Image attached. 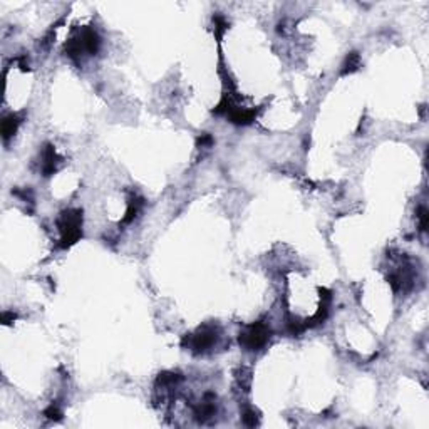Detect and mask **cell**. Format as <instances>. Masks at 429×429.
Here are the masks:
<instances>
[{
    "mask_svg": "<svg viewBox=\"0 0 429 429\" xmlns=\"http://www.w3.org/2000/svg\"><path fill=\"white\" fill-rule=\"evenodd\" d=\"M57 227L61 232L59 246L67 248L82 235V213L79 210H65L57 220Z\"/></svg>",
    "mask_w": 429,
    "mask_h": 429,
    "instance_id": "obj_1",
    "label": "cell"
},
{
    "mask_svg": "<svg viewBox=\"0 0 429 429\" xmlns=\"http://www.w3.org/2000/svg\"><path fill=\"white\" fill-rule=\"evenodd\" d=\"M220 339V327L218 325H203L194 334L183 339V347H188L194 354H205L210 351Z\"/></svg>",
    "mask_w": 429,
    "mask_h": 429,
    "instance_id": "obj_2",
    "label": "cell"
},
{
    "mask_svg": "<svg viewBox=\"0 0 429 429\" xmlns=\"http://www.w3.org/2000/svg\"><path fill=\"white\" fill-rule=\"evenodd\" d=\"M270 327L265 322H255L240 334V346L245 351H260L267 346L268 339H270Z\"/></svg>",
    "mask_w": 429,
    "mask_h": 429,
    "instance_id": "obj_3",
    "label": "cell"
},
{
    "mask_svg": "<svg viewBox=\"0 0 429 429\" xmlns=\"http://www.w3.org/2000/svg\"><path fill=\"white\" fill-rule=\"evenodd\" d=\"M61 163V158L57 156L56 149L52 148L51 144H47L42 151V165H41V170H42V175L44 176H51L54 175L57 171V166Z\"/></svg>",
    "mask_w": 429,
    "mask_h": 429,
    "instance_id": "obj_4",
    "label": "cell"
},
{
    "mask_svg": "<svg viewBox=\"0 0 429 429\" xmlns=\"http://www.w3.org/2000/svg\"><path fill=\"white\" fill-rule=\"evenodd\" d=\"M20 123H22V118L19 116V114H8V116L3 118V121H2V136H3V139L7 141L8 138H12V136L15 134L17 127L20 126Z\"/></svg>",
    "mask_w": 429,
    "mask_h": 429,
    "instance_id": "obj_5",
    "label": "cell"
},
{
    "mask_svg": "<svg viewBox=\"0 0 429 429\" xmlns=\"http://www.w3.org/2000/svg\"><path fill=\"white\" fill-rule=\"evenodd\" d=\"M359 67H361V56L357 54V52H351V54L346 57V61H344L342 70H340V72H342V74H351V72L357 70Z\"/></svg>",
    "mask_w": 429,
    "mask_h": 429,
    "instance_id": "obj_6",
    "label": "cell"
},
{
    "mask_svg": "<svg viewBox=\"0 0 429 429\" xmlns=\"http://www.w3.org/2000/svg\"><path fill=\"white\" fill-rule=\"evenodd\" d=\"M243 423H245V426H258V416H256L255 409H245L243 411Z\"/></svg>",
    "mask_w": 429,
    "mask_h": 429,
    "instance_id": "obj_7",
    "label": "cell"
},
{
    "mask_svg": "<svg viewBox=\"0 0 429 429\" xmlns=\"http://www.w3.org/2000/svg\"><path fill=\"white\" fill-rule=\"evenodd\" d=\"M47 416L49 419H54V421H59L61 418H62V411L59 409V406L57 404H54V402H52L51 406H49V408L46 409V413H44Z\"/></svg>",
    "mask_w": 429,
    "mask_h": 429,
    "instance_id": "obj_8",
    "label": "cell"
},
{
    "mask_svg": "<svg viewBox=\"0 0 429 429\" xmlns=\"http://www.w3.org/2000/svg\"><path fill=\"white\" fill-rule=\"evenodd\" d=\"M418 222H419V230L421 232H426V227H428V210L426 206H419L418 210Z\"/></svg>",
    "mask_w": 429,
    "mask_h": 429,
    "instance_id": "obj_9",
    "label": "cell"
},
{
    "mask_svg": "<svg viewBox=\"0 0 429 429\" xmlns=\"http://www.w3.org/2000/svg\"><path fill=\"white\" fill-rule=\"evenodd\" d=\"M213 24H215V30H216V34H218V35H222L225 30H227V27H228L227 20H225L222 15H215L213 17Z\"/></svg>",
    "mask_w": 429,
    "mask_h": 429,
    "instance_id": "obj_10",
    "label": "cell"
},
{
    "mask_svg": "<svg viewBox=\"0 0 429 429\" xmlns=\"http://www.w3.org/2000/svg\"><path fill=\"white\" fill-rule=\"evenodd\" d=\"M213 144V138H211L210 134H201L200 138H198V146H201V148H208V146Z\"/></svg>",
    "mask_w": 429,
    "mask_h": 429,
    "instance_id": "obj_11",
    "label": "cell"
}]
</instances>
